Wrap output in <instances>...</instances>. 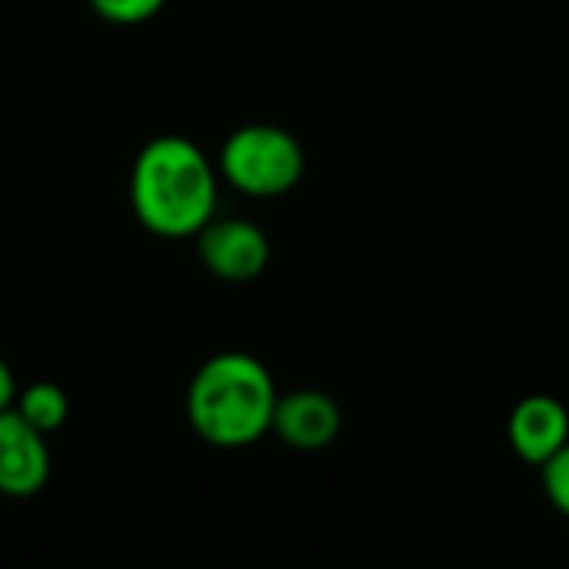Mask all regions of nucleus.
I'll list each match as a JSON object with an SVG mask.
<instances>
[{
  "instance_id": "7",
  "label": "nucleus",
  "mask_w": 569,
  "mask_h": 569,
  "mask_svg": "<svg viewBox=\"0 0 569 569\" xmlns=\"http://www.w3.org/2000/svg\"><path fill=\"white\" fill-rule=\"evenodd\" d=\"M343 427V413L333 397L320 390H293L277 400L273 410V433L303 453L327 450Z\"/></svg>"
},
{
  "instance_id": "4",
  "label": "nucleus",
  "mask_w": 569,
  "mask_h": 569,
  "mask_svg": "<svg viewBox=\"0 0 569 569\" xmlns=\"http://www.w3.org/2000/svg\"><path fill=\"white\" fill-rule=\"evenodd\" d=\"M197 250L203 267L227 283H247L257 280L270 263V240L267 233L250 220H210L197 233Z\"/></svg>"
},
{
  "instance_id": "11",
  "label": "nucleus",
  "mask_w": 569,
  "mask_h": 569,
  "mask_svg": "<svg viewBox=\"0 0 569 569\" xmlns=\"http://www.w3.org/2000/svg\"><path fill=\"white\" fill-rule=\"evenodd\" d=\"M13 403H17V380H13L10 367L0 360V413L10 410Z\"/></svg>"
},
{
  "instance_id": "2",
  "label": "nucleus",
  "mask_w": 569,
  "mask_h": 569,
  "mask_svg": "<svg viewBox=\"0 0 569 569\" xmlns=\"http://www.w3.org/2000/svg\"><path fill=\"white\" fill-rule=\"evenodd\" d=\"M277 387L270 370L250 353H217L190 380L187 417L200 440L240 450L273 430Z\"/></svg>"
},
{
  "instance_id": "1",
  "label": "nucleus",
  "mask_w": 569,
  "mask_h": 569,
  "mask_svg": "<svg viewBox=\"0 0 569 569\" xmlns=\"http://www.w3.org/2000/svg\"><path fill=\"white\" fill-rule=\"evenodd\" d=\"M130 203L150 233L197 237L217 210V170L193 140L157 137L133 160Z\"/></svg>"
},
{
  "instance_id": "8",
  "label": "nucleus",
  "mask_w": 569,
  "mask_h": 569,
  "mask_svg": "<svg viewBox=\"0 0 569 569\" xmlns=\"http://www.w3.org/2000/svg\"><path fill=\"white\" fill-rule=\"evenodd\" d=\"M13 410H17L33 430H40V433L47 437V433H53V430L63 427V420H67V413H70V400H67V393H63L57 383L40 380V383H30L27 390L17 393Z\"/></svg>"
},
{
  "instance_id": "5",
  "label": "nucleus",
  "mask_w": 569,
  "mask_h": 569,
  "mask_svg": "<svg viewBox=\"0 0 569 569\" xmlns=\"http://www.w3.org/2000/svg\"><path fill=\"white\" fill-rule=\"evenodd\" d=\"M50 480V450L40 430H33L13 407L0 413V493L23 500L43 490Z\"/></svg>"
},
{
  "instance_id": "6",
  "label": "nucleus",
  "mask_w": 569,
  "mask_h": 569,
  "mask_svg": "<svg viewBox=\"0 0 569 569\" xmlns=\"http://www.w3.org/2000/svg\"><path fill=\"white\" fill-rule=\"evenodd\" d=\"M507 440L523 463L543 470L569 443V410L557 397L533 393L513 407Z\"/></svg>"
},
{
  "instance_id": "9",
  "label": "nucleus",
  "mask_w": 569,
  "mask_h": 569,
  "mask_svg": "<svg viewBox=\"0 0 569 569\" xmlns=\"http://www.w3.org/2000/svg\"><path fill=\"white\" fill-rule=\"evenodd\" d=\"M167 0H90V7L110 20V23H123V27H133V23H143L150 17L160 13Z\"/></svg>"
},
{
  "instance_id": "10",
  "label": "nucleus",
  "mask_w": 569,
  "mask_h": 569,
  "mask_svg": "<svg viewBox=\"0 0 569 569\" xmlns=\"http://www.w3.org/2000/svg\"><path fill=\"white\" fill-rule=\"evenodd\" d=\"M543 493L569 520V443L543 467Z\"/></svg>"
},
{
  "instance_id": "3",
  "label": "nucleus",
  "mask_w": 569,
  "mask_h": 569,
  "mask_svg": "<svg viewBox=\"0 0 569 569\" xmlns=\"http://www.w3.org/2000/svg\"><path fill=\"white\" fill-rule=\"evenodd\" d=\"M307 170L300 140L273 123L237 127L220 147V173L247 197L270 200L290 193Z\"/></svg>"
}]
</instances>
